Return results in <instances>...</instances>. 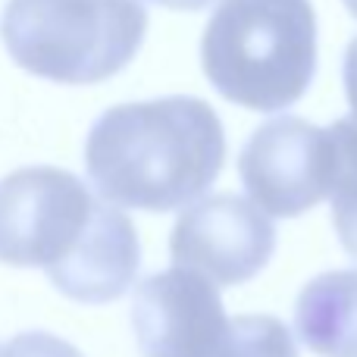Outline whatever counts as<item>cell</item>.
<instances>
[{
  "label": "cell",
  "mask_w": 357,
  "mask_h": 357,
  "mask_svg": "<svg viewBox=\"0 0 357 357\" xmlns=\"http://www.w3.org/2000/svg\"><path fill=\"white\" fill-rule=\"evenodd\" d=\"M226 160V132L201 98L116 104L94 119L85 144L88 178L119 207L176 210L201 201Z\"/></svg>",
  "instance_id": "obj_1"
},
{
  "label": "cell",
  "mask_w": 357,
  "mask_h": 357,
  "mask_svg": "<svg viewBox=\"0 0 357 357\" xmlns=\"http://www.w3.org/2000/svg\"><path fill=\"white\" fill-rule=\"evenodd\" d=\"M210 85L248 110H285L317 73L310 0H220L201 38Z\"/></svg>",
  "instance_id": "obj_2"
},
{
  "label": "cell",
  "mask_w": 357,
  "mask_h": 357,
  "mask_svg": "<svg viewBox=\"0 0 357 357\" xmlns=\"http://www.w3.org/2000/svg\"><path fill=\"white\" fill-rule=\"evenodd\" d=\"M148 31L138 0H6L0 38L31 75L94 85L135 60Z\"/></svg>",
  "instance_id": "obj_3"
},
{
  "label": "cell",
  "mask_w": 357,
  "mask_h": 357,
  "mask_svg": "<svg viewBox=\"0 0 357 357\" xmlns=\"http://www.w3.org/2000/svg\"><path fill=\"white\" fill-rule=\"evenodd\" d=\"M113 204L79 176L29 167L0 178V264L41 266L50 282L82 257Z\"/></svg>",
  "instance_id": "obj_4"
},
{
  "label": "cell",
  "mask_w": 357,
  "mask_h": 357,
  "mask_svg": "<svg viewBox=\"0 0 357 357\" xmlns=\"http://www.w3.org/2000/svg\"><path fill=\"white\" fill-rule=\"evenodd\" d=\"M238 176L266 216H298L333 195V132L298 116L266 119L238 157Z\"/></svg>",
  "instance_id": "obj_5"
},
{
  "label": "cell",
  "mask_w": 357,
  "mask_h": 357,
  "mask_svg": "<svg viewBox=\"0 0 357 357\" xmlns=\"http://www.w3.org/2000/svg\"><path fill=\"white\" fill-rule=\"evenodd\" d=\"M276 251V226L260 207L238 195H210L182 210L169 235V257L213 285L254 279Z\"/></svg>",
  "instance_id": "obj_6"
},
{
  "label": "cell",
  "mask_w": 357,
  "mask_h": 357,
  "mask_svg": "<svg viewBox=\"0 0 357 357\" xmlns=\"http://www.w3.org/2000/svg\"><path fill=\"white\" fill-rule=\"evenodd\" d=\"M132 326L142 357H213L229 317L210 279L176 266L138 282Z\"/></svg>",
  "instance_id": "obj_7"
},
{
  "label": "cell",
  "mask_w": 357,
  "mask_h": 357,
  "mask_svg": "<svg viewBox=\"0 0 357 357\" xmlns=\"http://www.w3.org/2000/svg\"><path fill=\"white\" fill-rule=\"evenodd\" d=\"M295 329L320 357H357V270L310 279L295 304Z\"/></svg>",
  "instance_id": "obj_8"
},
{
  "label": "cell",
  "mask_w": 357,
  "mask_h": 357,
  "mask_svg": "<svg viewBox=\"0 0 357 357\" xmlns=\"http://www.w3.org/2000/svg\"><path fill=\"white\" fill-rule=\"evenodd\" d=\"M335 142V182H333V226L339 241L357 260V119H339L329 126Z\"/></svg>",
  "instance_id": "obj_9"
},
{
  "label": "cell",
  "mask_w": 357,
  "mask_h": 357,
  "mask_svg": "<svg viewBox=\"0 0 357 357\" xmlns=\"http://www.w3.org/2000/svg\"><path fill=\"white\" fill-rule=\"evenodd\" d=\"M213 357H298L289 326L276 317H232Z\"/></svg>",
  "instance_id": "obj_10"
},
{
  "label": "cell",
  "mask_w": 357,
  "mask_h": 357,
  "mask_svg": "<svg viewBox=\"0 0 357 357\" xmlns=\"http://www.w3.org/2000/svg\"><path fill=\"white\" fill-rule=\"evenodd\" d=\"M0 357H82V351L69 342H63L60 335L35 329V333H19L16 339H10Z\"/></svg>",
  "instance_id": "obj_11"
},
{
  "label": "cell",
  "mask_w": 357,
  "mask_h": 357,
  "mask_svg": "<svg viewBox=\"0 0 357 357\" xmlns=\"http://www.w3.org/2000/svg\"><path fill=\"white\" fill-rule=\"evenodd\" d=\"M342 79H345L348 104H351V113L357 119V38L348 44V50H345V69H342Z\"/></svg>",
  "instance_id": "obj_12"
},
{
  "label": "cell",
  "mask_w": 357,
  "mask_h": 357,
  "mask_svg": "<svg viewBox=\"0 0 357 357\" xmlns=\"http://www.w3.org/2000/svg\"><path fill=\"white\" fill-rule=\"evenodd\" d=\"M154 6H163V10H201L210 0H148Z\"/></svg>",
  "instance_id": "obj_13"
},
{
  "label": "cell",
  "mask_w": 357,
  "mask_h": 357,
  "mask_svg": "<svg viewBox=\"0 0 357 357\" xmlns=\"http://www.w3.org/2000/svg\"><path fill=\"white\" fill-rule=\"evenodd\" d=\"M342 3H345V6H348V10H351V16L357 19V0H342Z\"/></svg>",
  "instance_id": "obj_14"
}]
</instances>
